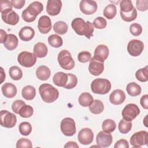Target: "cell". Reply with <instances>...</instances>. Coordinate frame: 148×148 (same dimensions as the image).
Returning a JSON list of instances; mask_svg holds the SVG:
<instances>
[{
	"mask_svg": "<svg viewBox=\"0 0 148 148\" xmlns=\"http://www.w3.org/2000/svg\"><path fill=\"white\" fill-rule=\"evenodd\" d=\"M71 26L79 35H84L87 39H90L93 35L94 25L89 21L86 22L83 18L77 17L72 21Z\"/></svg>",
	"mask_w": 148,
	"mask_h": 148,
	"instance_id": "1",
	"label": "cell"
},
{
	"mask_svg": "<svg viewBox=\"0 0 148 148\" xmlns=\"http://www.w3.org/2000/svg\"><path fill=\"white\" fill-rule=\"evenodd\" d=\"M43 10V4L39 1H34L23 11L21 16L23 19L27 23H31L35 20L36 16Z\"/></svg>",
	"mask_w": 148,
	"mask_h": 148,
	"instance_id": "2",
	"label": "cell"
},
{
	"mask_svg": "<svg viewBox=\"0 0 148 148\" xmlns=\"http://www.w3.org/2000/svg\"><path fill=\"white\" fill-rule=\"evenodd\" d=\"M39 92L42 100L46 103L54 102L59 96L58 90L48 83L41 84L39 87Z\"/></svg>",
	"mask_w": 148,
	"mask_h": 148,
	"instance_id": "3",
	"label": "cell"
},
{
	"mask_svg": "<svg viewBox=\"0 0 148 148\" xmlns=\"http://www.w3.org/2000/svg\"><path fill=\"white\" fill-rule=\"evenodd\" d=\"M110 82L106 79L97 78L94 79L91 84V90L95 94H106L111 89Z\"/></svg>",
	"mask_w": 148,
	"mask_h": 148,
	"instance_id": "4",
	"label": "cell"
},
{
	"mask_svg": "<svg viewBox=\"0 0 148 148\" xmlns=\"http://www.w3.org/2000/svg\"><path fill=\"white\" fill-rule=\"evenodd\" d=\"M58 62L60 66L65 70H71L75 66V61L71 53L67 50H62L58 54Z\"/></svg>",
	"mask_w": 148,
	"mask_h": 148,
	"instance_id": "5",
	"label": "cell"
},
{
	"mask_svg": "<svg viewBox=\"0 0 148 148\" xmlns=\"http://www.w3.org/2000/svg\"><path fill=\"white\" fill-rule=\"evenodd\" d=\"M140 113L139 107L135 103L127 104L123 109L121 114L123 119L128 121L134 120Z\"/></svg>",
	"mask_w": 148,
	"mask_h": 148,
	"instance_id": "6",
	"label": "cell"
},
{
	"mask_svg": "<svg viewBox=\"0 0 148 148\" xmlns=\"http://www.w3.org/2000/svg\"><path fill=\"white\" fill-rule=\"evenodd\" d=\"M60 128L62 134L67 136H73L76 131L75 122L71 117H65L62 119L61 122Z\"/></svg>",
	"mask_w": 148,
	"mask_h": 148,
	"instance_id": "7",
	"label": "cell"
},
{
	"mask_svg": "<svg viewBox=\"0 0 148 148\" xmlns=\"http://www.w3.org/2000/svg\"><path fill=\"white\" fill-rule=\"evenodd\" d=\"M1 125L5 128H13L17 122V117L13 113L6 110H2L0 113Z\"/></svg>",
	"mask_w": 148,
	"mask_h": 148,
	"instance_id": "8",
	"label": "cell"
},
{
	"mask_svg": "<svg viewBox=\"0 0 148 148\" xmlns=\"http://www.w3.org/2000/svg\"><path fill=\"white\" fill-rule=\"evenodd\" d=\"M148 142V132L140 131L134 133L130 138V143L134 147H140L146 145Z\"/></svg>",
	"mask_w": 148,
	"mask_h": 148,
	"instance_id": "9",
	"label": "cell"
},
{
	"mask_svg": "<svg viewBox=\"0 0 148 148\" xmlns=\"http://www.w3.org/2000/svg\"><path fill=\"white\" fill-rule=\"evenodd\" d=\"M17 61L21 66L29 68L35 65L36 62V57L34 54L27 51H24L18 55Z\"/></svg>",
	"mask_w": 148,
	"mask_h": 148,
	"instance_id": "10",
	"label": "cell"
},
{
	"mask_svg": "<svg viewBox=\"0 0 148 148\" xmlns=\"http://www.w3.org/2000/svg\"><path fill=\"white\" fill-rule=\"evenodd\" d=\"M144 49L143 42L138 39H132L127 45L128 53L133 57L139 56Z\"/></svg>",
	"mask_w": 148,
	"mask_h": 148,
	"instance_id": "11",
	"label": "cell"
},
{
	"mask_svg": "<svg viewBox=\"0 0 148 148\" xmlns=\"http://www.w3.org/2000/svg\"><path fill=\"white\" fill-rule=\"evenodd\" d=\"M1 13L2 19L5 23L12 25H16L18 23L19 16L12 9L5 10Z\"/></svg>",
	"mask_w": 148,
	"mask_h": 148,
	"instance_id": "12",
	"label": "cell"
},
{
	"mask_svg": "<svg viewBox=\"0 0 148 148\" xmlns=\"http://www.w3.org/2000/svg\"><path fill=\"white\" fill-rule=\"evenodd\" d=\"M79 7L81 12L85 14H94L97 10V4L95 1L82 0L80 1Z\"/></svg>",
	"mask_w": 148,
	"mask_h": 148,
	"instance_id": "13",
	"label": "cell"
},
{
	"mask_svg": "<svg viewBox=\"0 0 148 148\" xmlns=\"http://www.w3.org/2000/svg\"><path fill=\"white\" fill-rule=\"evenodd\" d=\"M113 142L112 134L105 131H100L97 135L96 142L99 147H109Z\"/></svg>",
	"mask_w": 148,
	"mask_h": 148,
	"instance_id": "14",
	"label": "cell"
},
{
	"mask_svg": "<svg viewBox=\"0 0 148 148\" xmlns=\"http://www.w3.org/2000/svg\"><path fill=\"white\" fill-rule=\"evenodd\" d=\"M77 139L81 144L84 145H88L90 144L93 140V132L90 128H84L79 132Z\"/></svg>",
	"mask_w": 148,
	"mask_h": 148,
	"instance_id": "15",
	"label": "cell"
},
{
	"mask_svg": "<svg viewBox=\"0 0 148 148\" xmlns=\"http://www.w3.org/2000/svg\"><path fill=\"white\" fill-rule=\"evenodd\" d=\"M103 62L96 60L94 57L91 58L88 65V71L91 74L96 76H99L103 72Z\"/></svg>",
	"mask_w": 148,
	"mask_h": 148,
	"instance_id": "16",
	"label": "cell"
},
{
	"mask_svg": "<svg viewBox=\"0 0 148 148\" xmlns=\"http://www.w3.org/2000/svg\"><path fill=\"white\" fill-rule=\"evenodd\" d=\"M62 2L60 0H49L47 2L46 11L50 16H56L60 13Z\"/></svg>",
	"mask_w": 148,
	"mask_h": 148,
	"instance_id": "17",
	"label": "cell"
},
{
	"mask_svg": "<svg viewBox=\"0 0 148 148\" xmlns=\"http://www.w3.org/2000/svg\"><path fill=\"white\" fill-rule=\"evenodd\" d=\"M38 28L40 33L47 34L51 29V21L50 17L46 15L41 16L38 20Z\"/></svg>",
	"mask_w": 148,
	"mask_h": 148,
	"instance_id": "18",
	"label": "cell"
},
{
	"mask_svg": "<svg viewBox=\"0 0 148 148\" xmlns=\"http://www.w3.org/2000/svg\"><path fill=\"white\" fill-rule=\"evenodd\" d=\"M109 49L105 45H99L96 47L94 50V57L96 60L103 62L108 57Z\"/></svg>",
	"mask_w": 148,
	"mask_h": 148,
	"instance_id": "19",
	"label": "cell"
},
{
	"mask_svg": "<svg viewBox=\"0 0 148 148\" xmlns=\"http://www.w3.org/2000/svg\"><path fill=\"white\" fill-rule=\"evenodd\" d=\"M125 99L124 92L120 89L114 90L109 95V101L111 103L119 105L123 103Z\"/></svg>",
	"mask_w": 148,
	"mask_h": 148,
	"instance_id": "20",
	"label": "cell"
},
{
	"mask_svg": "<svg viewBox=\"0 0 148 148\" xmlns=\"http://www.w3.org/2000/svg\"><path fill=\"white\" fill-rule=\"evenodd\" d=\"M3 95L8 98H12L17 94V88L16 86L11 83H6L3 84L1 88Z\"/></svg>",
	"mask_w": 148,
	"mask_h": 148,
	"instance_id": "21",
	"label": "cell"
},
{
	"mask_svg": "<svg viewBox=\"0 0 148 148\" xmlns=\"http://www.w3.org/2000/svg\"><path fill=\"white\" fill-rule=\"evenodd\" d=\"M18 35L20 38L23 41L31 40L35 35L34 29L29 26H25L21 28Z\"/></svg>",
	"mask_w": 148,
	"mask_h": 148,
	"instance_id": "22",
	"label": "cell"
},
{
	"mask_svg": "<svg viewBox=\"0 0 148 148\" xmlns=\"http://www.w3.org/2000/svg\"><path fill=\"white\" fill-rule=\"evenodd\" d=\"M33 51L36 57L43 58L47 54L48 49L44 43L38 42L34 45Z\"/></svg>",
	"mask_w": 148,
	"mask_h": 148,
	"instance_id": "23",
	"label": "cell"
},
{
	"mask_svg": "<svg viewBox=\"0 0 148 148\" xmlns=\"http://www.w3.org/2000/svg\"><path fill=\"white\" fill-rule=\"evenodd\" d=\"M68 73H65L62 72H58L54 75L53 81L54 84L56 86L64 87L68 82Z\"/></svg>",
	"mask_w": 148,
	"mask_h": 148,
	"instance_id": "24",
	"label": "cell"
},
{
	"mask_svg": "<svg viewBox=\"0 0 148 148\" xmlns=\"http://www.w3.org/2000/svg\"><path fill=\"white\" fill-rule=\"evenodd\" d=\"M18 43V40L17 37L13 34H8L7 38L3 43V45L8 50H13L17 47Z\"/></svg>",
	"mask_w": 148,
	"mask_h": 148,
	"instance_id": "25",
	"label": "cell"
},
{
	"mask_svg": "<svg viewBox=\"0 0 148 148\" xmlns=\"http://www.w3.org/2000/svg\"><path fill=\"white\" fill-rule=\"evenodd\" d=\"M51 72L50 69L45 66H39L36 70V76L40 80H46L50 76Z\"/></svg>",
	"mask_w": 148,
	"mask_h": 148,
	"instance_id": "26",
	"label": "cell"
},
{
	"mask_svg": "<svg viewBox=\"0 0 148 148\" xmlns=\"http://www.w3.org/2000/svg\"><path fill=\"white\" fill-rule=\"evenodd\" d=\"M21 95L26 100H32L36 95L35 88L31 85L25 86L21 91Z\"/></svg>",
	"mask_w": 148,
	"mask_h": 148,
	"instance_id": "27",
	"label": "cell"
},
{
	"mask_svg": "<svg viewBox=\"0 0 148 148\" xmlns=\"http://www.w3.org/2000/svg\"><path fill=\"white\" fill-rule=\"evenodd\" d=\"M104 109V105L103 102L99 99H94L89 106V110L91 113L98 114L101 113Z\"/></svg>",
	"mask_w": 148,
	"mask_h": 148,
	"instance_id": "28",
	"label": "cell"
},
{
	"mask_svg": "<svg viewBox=\"0 0 148 148\" xmlns=\"http://www.w3.org/2000/svg\"><path fill=\"white\" fill-rule=\"evenodd\" d=\"M126 90L128 94L132 97H136L141 93V87L135 82H131L127 85Z\"/></svg>",
	"mask_w": 148,
	"mask_h": 148,
	"instance_id": "29",
	"label": "cell"
},
{
	"mask_svg": "<svg viewBox=\"0 0 148 148\" xmlns=\"http://www.w3.org/2000/svg\"><path fill=\"white\" fill-rule=\"evenodd\" d=\"M92 96L88 92H85L82 93L78 99L79 104L83 107H88L93 101Z\"/></svg>",
	"mask_w": 148,
	"mask_h": 148,
	"instance_id": "30",
	"label": "cell"
},
{
	"mask_svg": "<svg viewBox=\"0 0 148 148\" xmlns=\"http://www.w3.org/2000/svg\"><path fill=\"white\" fill-rule=\"evenodd\" d=\"M49 44L53 47L58 48L62 46L63 40L61 37L56 34H52L48 37Z\"/></svg>",
	"mask_w": 148,
	"mask_h": 148,
	"instance_id": "31",
	"label": "cell"
},
{
	"mask_svg": "<svg viewBox=\"0 0 148 148\" xmlns=\"http://www.w3.org/2000/svg\"><path fill=\"white\" fill-rule=\"evenodd\" d=\"M117 13V9L114 4L108 5L103 9V14L108 19L113 18Z\"/></svg>",
	"mask_w": 148,
	"mask_h": 148,
	"instance_id": "32",
	"label": "cell"
},
{
	"mask_svg": "<svg viewBox=\"0 0 148 148\" xmlns=\"http://www.w3.org/2000/svg\"><path fill=\"white\" fill-rule=\"evenodd\" d=\"M68 27L67 24L63 21H58L53 25L54 31L60 35H64L68 31Z\"/></svg>",
	"mask_w": 148,
	"mask_h": 148,
	"instance_id": "33",
	"label": "cell"
},
{
	"mask_svg": "<svg viewBox=\"0 0 148 148\" xmlns=\"http://www.w3.org/2000/svg\"><path fill=\"white\" fill-rule=\"evenodd\" d=\"M102 128L103 131L106 132H112L116 128V124L114 120L112 119H106L105 120L102 124Z\"/></svg>",
	"mask_w": 148,
	"mask_h": 148,
	"instance_id": "34",
	"label": "cell"
},
{
	"mask_svg": "<svg viewBox=\"0 0 148 148\" xmlns=\"http://www.w3.org/2000/svg\"><path fill=\"white\" fill-rule=\"evenodd\" d=\"M9 76L14 80H18L23 77L21 69L17 66H12L9 68Z\"/></svg>",
	"mask_w": 148,
	"mask_h": 148,
	"instance_id": "35",
	"label": "cell"
},
{
	"mask_svg": "<svg viewBox=\"0 0 148 148\" xmlns=\"http://www.w3.org/2000/svg\"><path fill=\"white\" fill-rule=\"evenodd\" d=\"M120 14L122 20L126 22H131L134 21L137 17V11L135 8H134L131 12L128 13H124L120 11Z\"/></svg>",
	"mask_w": 148,
	"mask_h": 148,
	"instance_id": "36",
	"label": "cell"
},
{
	"mask_svg": "<svg viewBox=\"0 0 148 148\" xmlns=\"http://www.w3.org/2000/svg\"><path fill=\"white\" fill-rule=\"evenodd\" d=\"M132 124L131 121H128L121 119L119 123V130L121 134H127L131 130Z\"/></svg>",
	"mask_w": 148,
	"mask_h": 148,
	"instance_id": "37",
	"label": "cell"
},
{
	"mask_svg": "<svg viewBox=\"0 0 148 148\" xmlns=\"http://www.w3.org/2000/svg\"><path fill=\"white\" fill-rule=\"evenodd\" d=\"M148 70L147 66L145 68L138 69L135 73V77L136 79L141 82H146L148 80Z\"/></svg>",
	"mask_w": 148,
	"mask_h": 148,
	"instance_id": "38",
	"label": "cell"
},
{
	"mask_svg": "<svg viewBox=\"0 0 148 148\" xmlns=\"http://www.w3.org/2000/svg\"><path fill=\"white\" fill-rule=\"evenodd\" d=\"M34 113L33 108L28 105H25L21 108L18 114L23 118H28L32 116Z\"/></svg>",
	"mask_w": 148,
	"mask_h": 148,
	"instance_id": "39",
	"label": "cell"
},
{
	"mask_svg": "<svg viewBox=\"0 0 148 148\" xmlns=\"http://www.w3.org/2000/svg\"><path fill=\"white\" fill-rule=\"evenodd\" d=\"M18 130L21 135L27 136L30 134L32 131V126L27 121H24L20 124Z\"/></svg>",
	"mask_w": 148,
	"mask_h": 148,
	"instance_id": "40",
	"label": "cell"
},
{
	"mask_svg": "<svg viewBox=\"0 0 148 148\" xmlns=\"http://www.w3.org/2000/svg\"><path fill=\"white\" fill-rule=\"evenodd\" d=\"M120 11L124 13L131 12L134 8L131 0H122L120 3Z\"/></svg>",
	"mask_w": 148,
	"mask_h": 148,
	"instance_id": "41",
	"label": "cell"
},
{
	"mask_svg": "<svg viewBox=\"0 0 148 148\" xmlns=\"http://www.w3.org/2000/svg\"><path fill=\"white\" fill-rule=\"evenodd\" d=\"M68 82L64 88L66 89H72L77 85V78L75 75L72 73H68Z\"/></svg>",
	"mask_w": 148,
	"mask_h": 148,
	"instance_id": "42",
	"label": "cell"
},
{
	"mask_svg": "<svg viewBox=\"0 0 148 148\" xmlns=\"http://www.w3.org/2000/svg\"><path fill=\"white\" fill-rule=\"evenodd\" d=\"M92 24L96 28L101 29L105 28L106 27L107 22L105 18L103 17H97L94 19Z\"/></svg>",
	"mask_w": 148,
	"mask_h": 148,
	"instance_id": "43",
	"label": "cell"
},
{
	"mask_svg": "<svg viewBox=\"0 0 148 148\" xmlns=\"http://www.w3.org/2000/svg\"><path fill=\"white\" fill-rule=\"evenodd\" d=\"M130 31L132 35L138 36L141 34L142 32V27L138 23H133L130 27Z\"/></svg>",
	"mask_w": 148,
	"mask_h": 148,
	"instance_id": "44",
	"label": "cell"
},
{
	"mask_svg": "<svg viewBox=\"0 0 148 148\" xmlns=\"http://www.w3.org/2000/svg\"><path fill=\"white\" fill-rule=\"evenodd\" d=\"M91 58V54L87 51H82L77 56L78 61L82 63H86L89 61Z\"/></svg>",
	"mask_w": 148,
	"mask_h": 148,
	"instance_id": "45",
	"label": "cell"
},
{
	"mask_svg": "<svg viewBox=\"0 0 148 148\" xmlns=\"http://www.w3.org/2000/svg\"><path fill=\"white\" fill-rule=\"evenodd\" d=\"M17 148L26 147V148H32V145L30 140L27 138H20L19 139L16 143Z\"/></svg>",
	"mask_w": 148,
	"mask_h": 148,
	"instance_id": "46",
	"label": "cell"
},
{
	"mask_svg": "<svg viewBox=\"0 0 148 148\" xmlns=\"http://www.w3.org/2000/svg\"><path fill=\"white\" fill-rule=\"evenodd\" d=\"M25 105L26 104L21 99L16 100L13 102L12 105V109L15 113L18 114L19 110L21 109V108Z\"/></svg>",
	"mask_w": 148,
	"mask_h": 148,
	"instance_id": "47",
	"label": "cell"
},
{
	"mask_svg": "<svg viewBox=\"0 0 148 148\" xmlns=\"http://www.w3.org/2000/svg\"><path fill=\"white\" fill-rule=\"evenodd\" d=\"M136 4L137 9L140 11H146L148 9L147 0H138L136 2Z\"/></svg>",
	"mask_w": 148,
	"mask_h": 148,
	"instance_id": "48",
	"label": "cell"
},
{
	"mask_svg": "<svg viewBox=\"0 0 148 148\" xmlns=\"http://www.w3.org/2000/svg\"><path fill=\"white\" fill-rule=\"evenodd\" d=\"M11 1L7 0H1L0 1V12H2L9 9H12Z\"/></svg>",
	"mask_w": 148,
	"mask_h": 148,
	"instance_id": "49",
	"label": "cell"
},
{
	"mask_svg": "<svg viewBox=\"0 0 148 148\" xmlns=\"http://www.w3.org/2000/svg\"><path fill=\"white\" fill-rule=\"evenodd\" d=\"M114 148H119V147H123V148H128L129 147V144L128 141L126 139H121L119 140H117L114 146Z\"/></svg>",
	"mask_w": 148,
	"mask_h": 148,
	"instance_id": "50",
	"label": "cell"
},
{
	"mask_svg": "<svg viewBox=\"0 0 148 148\" xmlns=\"http://www.w3.org/2000/svg\"><path fill=\"white\" fill-rule=\"evenodd\" d=\"M25 3V0H12L11 1V3L12 6L16 8L20 9L22 8Z\"/></svg>",
	"mask_w": 148,
	"mask_h": 148,
	"instance_id": "51",
	"label": "cell"
},
{
	"mask_svg": "<svg viewBox=\"0 0 148 148\" xmlns=\"http://www.w3.org/2000/svg\"><path fill=\"white\" fill-rule=\"evenodd\" d=\"M140 103L141 106L145 109H148V95L145 94L143 95L140 99Z\"/></svg>",
	"mask_w": 148,
	"mask_h": 148,
	"instance_id": "52",
	"label": "cell"
},
{
	"mask_svg": "<svg viewBox=\"0 0 148 148\" xmlns=\"http://www.w3.org/2000/svg\"><path fill=\"white\" fill-rule=\"evenodd\" d=\"M7 36H8V34H6V32L4 30L1 29V40H0L1 43H3L5 42V41L7 38Z\"/></svg>",
	"mask_w": 148,
	"mask_h": 148,
	"instance_id": "53",
	"label": "cell"
},
{
	"mask_svg": "<svg viewBox=\"0 0 148 148\" xmlns=\"http://www.w3.org/2000/svg\"><path fill=\"white\" fill-rule=\"evenodd\" d=\"M79 146L77 145V144L75 142H73V141H69L65 145H64V147H76V148H79Z\"/></svg>",
	"mask_w": 148,
	"mask_h": 148,
	"instance_id": "54",
	"label": "cell"
},
{
	"mask_svg": "<svg viewBox=\"0 0 148 148\" xmlns=\"http://www.w3.org/2000/svg\"><path fill=\"white\" fill-rule=\"evenodd\" d=\"M1 83H2L3 80L5 79V73L3 71V69L2 67L1 68Z\"/></svg>",
	"mask_w": 148,
	"mask_h": 148,
	"instance_id": "55",
	"label": "cell"
}]
</instances>
